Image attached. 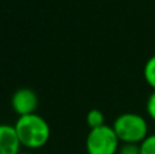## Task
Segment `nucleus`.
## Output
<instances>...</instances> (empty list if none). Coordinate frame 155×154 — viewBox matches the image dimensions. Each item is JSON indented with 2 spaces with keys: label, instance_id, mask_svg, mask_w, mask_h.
<instances>
[{
  "label": "nucleus",
  "instance_id": "1",
  "mask_svg": "<svg viewBox=\"0 0 155 154\" xmlns=\"http://www.w3.org/2000/svg\"><path fill=\"white\" fill-rule=\"evenodd\" d=\"M14 128L21 145L30 150L44 147L51 138V127L48 122L37 113L18 117Z\"/></svg>",
  "mask_w": 155,
  "mask_h": 154
},
{
  "label": "nucleus",
  "instance_id": "2",
  "mask_svg": "<svg viewBox=\"0 0 155 154\" xmlns=\"http://www.w3.org/2000/svg\"><path fill=\"white\" fill-rule=\"evenodd\" d=\"M112 127L121 143L140 145L150 135L147 120L142 115L134 113V112H127L117 116Z\"/></svg>",
  "mask_w": 155,
  "mask_h": 154
},
{
  "label": "nucleus",
  "instance_id": "3",
  "mask_svg": "<svg viewBox=\"0 0 155 154\" xmlns=\"http://www.w3.org/2000/svg\"><path fill=\"white\" fill-rule=\"evenodd\" d=\"M120 139L117 138L112 126H102L90 130L86 138L87 154H117L120 149Z\"/></svg>",
  "mask_w": 155,
  "mask_h": 154
},
{
  "label": "nucleus",
  "instance_id": "4",
  "mask_svg": "<svg viewBox=\"0 0 155 154\" xmlns=\"http://www.w3.org/2000/svg\"><path fill=\"white\" fill-rule=\"evenodd\" d=\"M11 106L19 117L35 113L38 108V95L30 87H21L14 92L11 97Z\"/></svg>",
  "mask_w": 155,
  "mask_h": 154
},
{
  "label": "nucleus",
  "instance_id": "5",
  "mask_svg": "<svg viewBox=\"0 0 155 154\" xmlns=\"http://www.w3.org/2000/svg\"><path fill=\"white\" fill-rule=\"evenodd\" d=\"M21 146L14 126L0 124V154H19Z\"/></svg>",
  "mask_w": 155,
  "mask_h": 154
},
{
  "label": "nucleus",
  "instance_id": "6",
  "mask_svg": "<svg viewBox=\"0 0 155 154\" xmlns=\"http://www.w3.org/2000/svg\"><path fill=\"white\" fill-rule=\"evenodd\" d=\"M86 122H87V126L90 127V130H94V128H99L102 126H105V115L102 111L99 109H91L88 111L87 116H86Z\"/></svg>",
  "mask_w": 155,
  "mask_h": 154
},
{
  "label": "nucleus",
  "instance_id": "7",
  "mask_svg": "<svg viewBox=\"0 0 155 154\" xmlns=\"http://www.w3.org/2000/svg\"><path fill=\"white\" fill-rule=\"evenodd\" d=\"M143 76H144V81L147 82L148 86L155 90V55H153L146 62L144 68H143Z\"/></svg>",
  "mask_w": 155,
  "mask_h": 154
},
{
  "label": "nucleus",
  "instance_id": "8",
  "mask_svg": "<svg viewBox=\"0 0 155 154\" xmlns=\"http://www.w3.org/2000/svg\"><path fill=\"white\" fill-rule=\"evenodd\" d=\"M140 153L142 154H155V134L148 135L140 143Z\"/></svg>",
  "mask_w": 155,
  "mask_h": 154
},
{
  "label": "nucleus",
  "instance_id": "9",
  "mask_svg": "<svg viewBox=\"0 0 155 154\" xmlns=\"http://www.w3.org/2000/svg\"><path fill=\"white\" fill-rule=\"evenodd\" d=\"M117 154H142L139 143H121Z\"/></svg>",
  "mask_w": 155,
  "mask_h": 154
},
{
  "label": "nucleus",
  "instance_id": "10",
  "mask_svg": "<svg viewBox=\"0 0 155 154\" xmlns=\"http://www.w3.org/2000/svg\"><path fill=\"white\" fill-rule=\"evenodd\" d=\"M146 111H147L148 117L155 122V90H153V93L148 95L147 102H146Z\"/></svg>",
  "mask_w": 155,
  "mask_h": 154
},
{
  "label": "nucleus",
  "instance_id": "11",
  "mask_svg": "<svg viewBox=\"0 0 155 154\" xmlns=\"http://www.w3.org/2000/svg\"><path fill=\"white\" fill-rule=\"evenodd\" d=\"M19 154H31V153H25V152H21Z\"/></svg>",
  "mask_w": 155,
  "mask_h": 154
}]
</instances>
